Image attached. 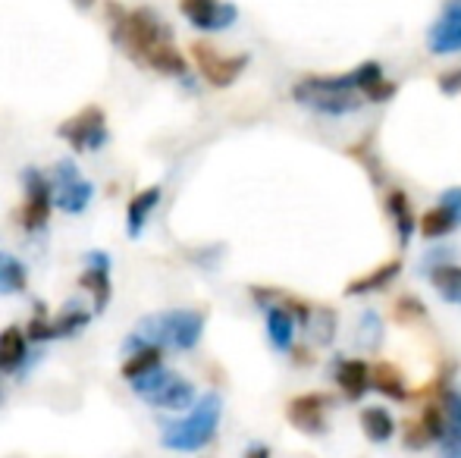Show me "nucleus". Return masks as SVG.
Returning a JSON list of instances; mask_svg holds the SVG:
<instances>
[{
  "label": "nucleus",
  "mask_w": 461,
  "mask_h": 458,
  "mask_svg": "<svg viewBox=\"0 0 461 458\" xmlns=\"http://www.w3.org/2000/svg\"><path fill=\"white\" fill-rule=\"evenodd\" d=\"M92 195H95V185L88 183V179H82L76 160H69V157L57 160V166H54L57 208L67 211V214H82V211L88 208V202H92Z\"/></svg>",
  "instance_id": "nucleus-8"
},
{
  "label": "nucleus",
  "mask_w": 461,
  "mask_h": 458,
  "mask_svg": "<svg viewBox=\"0 0 461 458\" xmlns=\"http://www.w3.org/2000/svg\"><path fill=\"white\" fill-rule=\"evenodd\" d=\"M336 311L327 305H314V314H311V320L304 324V333H308L311 339H314L317 346H330L336 337Z\"/></svg>",
  "instance_id": "nucleus-26"
},
{
  "label": "nucleus",
  "mask_w": 461,
  "mask_h": 458,
  "mask_svg": "<svg viewBox=\"0 0 461 458\" xmlns=\"http://www.w3.org/2000/svg\"><path fill=\"white\" fill-rule=\"evenodd\" d=\"M88 320H92V311H86V308H79V305H69L67 311L54 320H48V314H41V305H38L35 318L29 320L25 337H29L32 343H50V339L76 337L82 327H88Z\"/></svg>",
  "instance_id": "nucleus-9"
},
{
  "label": "nucleus",
  "mask_w": 461,
  "mask_h": 458,
  "mask_svg": "<svg viewBox=\"0 0 461 458\" xmlns=\"http://www.w3.org/2000/svg\"><path fill=\"white\" fill-rule=\"evenodd\" d=\"M327 405L330 396H323V392H304V396H295L285 405V418L302 434L323 436L327 434Z\"/></svg>",
  "instance_id": "nucleus-10"
},
{
  "label": "nucleus",
  "mask_w": 461,
  "mask_h": 458,
  "mask_svg": "<svg viewBox=\"0 0 461 458\" xmlns=\"http://www.w3.org/2000/svg\"><path fill=\"white\" fill-rule=\"evenodd\" d=\"M201 333H204V311H194V308H173V311H158L148 314L135 324V333L126 339V352H139V348H179L188 352L201 343Z\"/></svg>",
  "instance_id": "nucleus-2"
},
{
  "label": "nucleus",
  "mask_w": 461,
  "mask_h": 458,
  "mask_svg": "<svg viewBox=\"0 0 461 458\" xmlns=\"http://www.w3.org/2000/svg\"><path fill=\"white\" fill-rule=\"evenodd\" d=\"M23 185H25V204L19 223L25 232H38L48 227L50 220V208H54V183L44 176L38 166H25L23 170Z\"/></svg>",
  "instance_id": "nucleus-5"
},
{
  "label": "nucleus",
  "mask_w": 461,
  "mask_h": 458,
  "mask_svg": "<svg viewBox=\"0 0 461 458\" xmlns=\"http://www.w3.org/2000/svg\"><path fill=\"white\" fill-rule=\"evenodd\" d=\"M295 324H298V318L289 308H279V305L267 308V337H270V343H274V348L289 352L292 339H295Z\"/></svg>",
  "instance_id": "nucleus-19"
},
{
  "label": "nucleus",
  "mask_w": 461,
  "mask_h": 458,
  "mask_svg": "<svg viewBox=\"0 0 461 458\" xmlns=\"http://www.w3.org/2000/svg\"><path fill=\"white\" fill-rule=\"evenodd\" d=\"M179 13L201 31H223L239 19L236 4H217V0H183Z\"/></svg>",
  "instance_id": "nucleus-11"
},
{
  "label": "nucleus",
  "mask_w": 461,
  "mask_h": 458,
  "mask_svg": "<svg viewBox=\"0 0 461 458\" xmlns=\"http://www.w3.org/2000/svg\"><path fill=\"white\" fill-rule=\"evenodd\" d=\"M430 434L424 430V424L420 421H408L405 424V446L408 449H424V446H430Z\"/></svg>",
  "instance_id": "nucleus-32"
},
{
  "label": "nucleus",
  "mask_w": 461,
  "mask_h": 458,
  "mask_svg": "<svg viewBox=\"0 0 461 458\" xmlns=\"http://www.w3.org/2000/svg\"><path fill=\"white\" fill-rule=\"evenodd\" d=\"M160 367V348H139V352H132L126 358V364H122V377L129 380V383H135V380L148 377L151 371H158Z\"/></svg>",
  "instance_id": "nucleus-27"
},
{
  "label": "nucleus",
  "mask_w": 461,
  "mask_h": 458,
  "mask_svg": "<svg viewBox=\"0 0 461 458\" xmlns=\"http://www.w3.org/2000/svg\"><path fill=\"white\" fill-rule=\"evenodd\" d=\"M245 458H270V449L261 446V443H255V446L245 449Z\"/></svg>",
  "instance_id": "nucleus-35"
},
{
  "label": "nucleus",
  "mask_w": 461,
  "mask_h": 458,
  "mask_svg": "<svg viewBox=\"0 0 461 458\" xmlns=\"http://www.w3.org/2000/svg\"><path fill=\"white\" fill-rule=\"evenodd\" d=\"M145 67L158 69V73H164V76H185L188 73V63H185V57L176 50V44H164V48H158L151 57H148Z\"/></svg>",
  "instance_id": "nucleus-28"
},
{
  "label": "nucleus",
  "mask_w": 461,
  "mask_h": 458,
  "mask_svg": "<svg viewBox=\"0 0 461 458\" xmlns=\"http://www.w3.org/2000/svg\"><path fill=\"white\" fill-rule=\"evenodd\" d=\"M430 50L433 54H456L461 50V4L452 0L439 10L437 22L430 25Z\"/></svg>",
  "instance_id": "nucleus-14"
},
{
  "label": "nucleus",
  "mask_w": 461,
  "mask_h": 458,
  "mask_svg": "<svg viewBox=\"0 0 461 458\" xmlns=\"http://www.w3.org/2000/svg\"><path fill=\"white\" fill-rule=\"evenodd\" d=\"M292 98L302 107H311V111L327 113V116H346V113L361 111V107L367 104L365 94L336 88L327 76H308V79H302L292 88Z\"/></svg>",
  "instance_id": "nucleus-4"
},
{
  "label": "nucleus",
  "mask_w": 461,
  "mask_h": 458,
  "mask_svg": "<svg viewBox=\"0 0 461 458\" xmlns=\"http://www.w3.org/2000/svg\"><path fill=\"white\" fill-rule=\"evenodd\" d=\"M79 286L92 292L95 314L107 311V305H110V257H107V251H88L86 270H82V276H79Z\"/></svg>",
  "instance_id": "nucleus-13"
},
{
  "label": "nucleus",
  "mask_w": 461,
  "mask_h": 458,
  "mask_svg": "<svg viewBox=\"0 0 461 458\" xmlns=\"http://www.w3.org/2000/svg\"><path fill=\"white\" fill-rule=\"evenodd\" d=\"M370 390L383 392V396L395 399V402H408V399H411L402 371L395 364H389V361H380V364L370 367Z\"/></svg>",
  "instance_id": "nucleus-17"
},
{
  "label": "nucleus",
  "mask_w": 461,
  "mask_h": 458,
  "mask_svg": "<svg viewBox=\"0 0 461 458\" xmlns=\"http://www.w3.org/2000/svg\"><path fill=\"white\" fill-rule=\"evenodd\" d=\"M194 383H188L185 377H179V373H167V380L158 386V392L154 396H148L145 402L148 405H154V409H173V411H179V409H188V405H194Z\"/></svg>",
  "instance_id": "nucleus-16"
},
{
  "label": "nucleus",
  "mask_w": 461,
  "mask_h": 458,
  "mask_svg": "<svg viewBox=\"0 0 461 458\" xmlns=\"http://www.w3.org/2000/svg\"><path fill=\"white\" fill-rule=\"evenodd\" d=\"M192 60L198 67V73L204 76L207 85L213 88H230L239 76L245 73V67L251 63L249 54H236V57H223L213 44L207 41H194L192 44Z\"/></svg>",
  "instance_id": "nucleus-7"
},
{
  "label": "nucleus",
  "mask_w": 461,
  "mask_h": 458,
  "mask_svg": "<svg viewBox=\"0 0 461 458\" xmlns=\"http://www.w3.org/2000/svg\"><path fill=\"white\" fill-rule=\"evenodd\" d=\"M361 427H365V436L370 443H386L393 440L395 434V421L383 405H370V409L361 411Z\"/></svg>",
  "instance_id": "nucleus-24"
},
{
  "label": "nucleus",
  "mask_w": 461,
  "mask_h": 458,
  "mask_svg": "<svg viewBox=\"0 0 461 458\" xmlns=\"http://www.w3.org/2000/svg\"><path fill=\"white\" fill-rule=\"evenodd\" d=\"M395 318L408 320V324H411L414 318H424V305H420V299H414V295H402V299L395 301Z\"/></svg>",
  "instance_id": "nucleus-30"
},
{
  "label": "nucleus",
  "mask_w": 461,
  "mask_h": 458,
  "mask_svg": "<svg viewBox=\"0 0 461 458\" xmlns=\"http://www.w3.org/2000/svg\"><path fill=\"white\" fill-rule=\"evenodd\" d=\"M439 446H443V453H439L443 458H461V427H449Z\"/></svg>",
  "instance_id": "nucleus-33"
},
{
  "label": "nucleus",
  "mask_w": 461,
  "mask_h": 458,
  "mask_svg": "<svg viewBox=\"0 0 461 458\" xmlns=\"http://www.w3.org/2000/svg\"><path fill=\"white\" fill-rule=\"evenodd\" d=\"M25 355H29V337L19 327H6L0 333V373L16 371L25 361Z\"/></svg>",
  "instance_id": "nucleus-22"
},
{
  "label": "nucleus",
  "mask_w": 461,
  "mask_h": 458,
  "mask_svg": "<svg viewBox=\"0 0 461 458\" xmlns=\"http://www.w3.org/2000/svg\"><path fill=\"white\" fill-rule=\"evenodd\" d=\"M355 339H358V346H365V348H380L383 343V324H380V318H376V311H365L361 314V324H358V330H355Z\"/></svg>",
  "instance_id": "nucleus-29"
},
{
  "label": "nucleus",
  "mask_w": 461,
  "mask_h": 458,
  "mask_svg": "<svg viewBox=\"0 0 461 458\" xmlns=\"http://www.w3.org/2000/svg\"><path fill=\"white\" fill-rule=\"evenodd\" d=\"M220 411H223V402H220L217 392H207L194 402V409L188 411L183 421H173L164 427L160 434V443L173 453H198L207 443L217 436V424H220Z\"/></svg>",
  "instance_id": "nucleus-3"
},
{
  "label": "nucleus",
  "mask_w": 461,
  "mask_h": 458,
  "mask_svg": "<svg viewBox=\"0 0 461 458\" xmlns=\"http://www.w3.org/2000/svg\"><path fill=\"white\" fill-rule=\"evenodd\" d=\"M386 214L393 217V223H395V232H399V245L405 248L408 245V238H411V232H414V214H411V198L405 195L402 189H393L386 195Z\"/></svg>",
  "instance_id": "nucleus-21"
},
{
  "label": "nucleus",
  "mask_w": 461,
  "mask_h": 458,
  "mask_svg": "<svg viewBox=\"0 0 461 458\" xmlns=\"http://www.w3.org/2000/svg\"><path fill=\"white\" fill-rule=\"evenodd\" d=\"M399 274H402V261H399V257H393V261L380 264V267H374L370 274L348 283L346 295H367V292H376V289H386Z\"/></svg>",
  "instance_id": "nucleus-20"
},
{
  "label": "nucleus",
  "mask_w": 461,
  "mask_h": 458,
  "mask_svg": "<svg viewBox=\"0 0 461 458\" xmlns=\"http://www.w3.org/2000/svg\"><path fill=\"white\" fill-rule=\"evenodd\" d=\"M437 82H439V92L449 94V98L452 94H461V69H446Z\"/></svg>",
  "instance_id": "nucleus-34"
},
{
  "label": "nucleus",
  "mask_w": 461,
  "mask_h": 458,
  "mask_svg": "<svg viewBox=\"0 0 461 458\" xmlns=\"http://www.w3.org/2000/svg\"><path fill=\"white\" fill-rule=\"evenodd\" d=\"M458 227H461V189L456 185V189H446L439 195L437 208H430L420 217V232L427 238H443Z\"/></svg>",
  "instance_id": "nucleus-12"
},
{
  "label": "nucleus",
  "mask_w": 461,
  "mask_h": 458,
  "mask_svg": "<svg viewBox=\"0 0 461 458\" xmlns=\"http://www.w3.org/2000/svg\"><path fill=\"white\" fill-rule=\"evenodd\" d=\"M107 19H110V38L113 44L126 48V54L135 63L145 67L148 57L164 44H173V29L164 22L154 6H135V10H122L116 4H107Z\"/></svg>",
  "instance_id": "nucleus-1"
},
{
  "label": "nucleus",
  "mask_w": 461,
  "mask_h": 458,
  "mask_svg": "<svg viewBox=\"0 0 461 458\" xmlns=\"http://www.w3.org/2000/svg\"><path fill=\"white\" fill-rule=\"evenodd\" d=\"M395 82H389V79H380L376 85H370L367 92H365V101L367 104H386V101H393L395 98Z\"/></svg>",
  "instance_id": "nucleus-31"
},
{
  "label": "nucleus",
  "mask_w": 461,
  "mask_h": 458,
  "mask_svg": "<svg viewBox=\"0 0 461 458\" xmlns=\"http://www.w3.org/2000/svg\"><path fill=\"white\" fill-rule=\"evenodd\" d=\"M430 283L449 305H461V267L458 264H437L430 270Z\"/></svg>",
  "instance_id": "nucleus-25"
},
{
  "label": "nucleus",
  "mask_w": 461,
  "mask_h": 458,
  "mask_svg": "<svg viewBox=\"0 0 461 458\" xmlns=\"http://www.w3.org/2000/svg\"><path fill=\"white\" fill-rule=\"evenodd\" d=\"M57 135H60L63 141H69V148H76V151H101L110 139L107 116H104V111L97 104H88L76 116L63 120L60 126H57Z\"/></svg>",
  "instance_id": "nucleus-6"
},
{
  "label": "nucleus",
  "mask_w": 461,
  "mask_h": 458,
  "mask_svg": "<svg viewBox=\"0 0 461 458\" xmlns=\"http://www.w3.org/2000/svg\"><path fill=\"white\" fill-rule=\"evenodd\" d=\"M336 386L342 390V396L348 402H358L365 399V392L370 390V364L361 358H339L336 361Z\"/></svg>",
  "instance_id": "nucleus-15"
},
{
  "label": "nucleus",
  "mask_w": 461,
  "mask_h": 458,
  "mask_svg": "<svg viewBox=\"0 0 461 458\" xmlns=\"http://www.w3.org/2000/svg\"><path fill=\"white\" fill-rule=\"evenodd\" d=\"M25 286H29V270H25V264L19 261L16 255L0 251V295L25 292Z\"/></svg>",
  "instance_id": "nucleus-23"
},
{
  "label": "nucleus",
  "mask_w": 461,
  "mask_h": 458,
  "mask_svg": "<svg viewBox=\"0 0 461 458\" xmlns=\"http://www.w3.org/2000/svg\"><path fill=\"white\" fill-rule=\"evenodd\" d=\"M160 195H164V192H160V185H148V189H141V192H135V195H132V202H129V214H126V227H129V236H132V238L141 236L148 217H151L154 208H158Z\"/></svg>",
  "instance_id": "nucleus-18"
}]
</instances>
